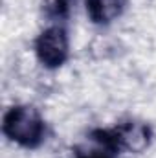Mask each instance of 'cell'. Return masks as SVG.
<instances>
[{"instance_id":"1","label":"cell","mask_w":156,"mask_h":158,"mask_svg":"<svg viewBox=\"0 0 156 158\" xmlns=\"http://www.w3.org/2000/svg\"><path fill=\"white\" fill-rule=\"evenodd\" d=\"M2 132L24 149H37L46 138V123L35 107L15 105L4 114Z\"/></svg>"},{"instance_id":"2","label":"cell","mask_w":156,"mask_h":158,"mask_svg":"<svg viewBox=\"0 0 156 158\" xmlns=\"http://www.w3.org/2000/svg\"><path fill=\"white\" fill-rule=\"evenodd\" d=\"M92 140L109 155H116L117 151L142 153L151 145L153 129L143 121L130 119L112 129H96Z\"/></svg>"},{"instance_id":"3","label":"cell","mask_w":156,"mask_h":158,"mask_svg":"<svg viewBox=\"0 0 156 158\" xmlns=\"http://www.w3.org/2000/svg\"><path fill=\"white\" fill-rule=\"evenodd\" d=\"M35 55L44 68H61L70 57V39L66 30L59 24L42 30L35 39Z\"/></svg>"},{"instance_id":"4","label":"cell","mask_w":156,"mask_h":158,"mask_svg":"<svg viewBox=\"0 0 156 158\" xmlns=\"http://www.w3.org/2000/svg\"><path fill=\"white\" fill-rule=\"evenodd\" d=\"M88 19L97 26H109L119 19L127 7V0H84Z\"/></svg>"},{"instance_id":"5","label":"cell","mask_w":156,"mask_h":158,"mask_svg":"<svg viewBox=\"0 0 156 158\" xmlns=\"http://www.w3.org/2000/svg\"><path fill=\"white\" fill-rule=\"evenodd\" d=\"M70 2L72 0H51L48 6V13L55 19H64L70 11Z\"/></svg>"},{"instance_id":"6","label":"cell","mask_w":156,"mask_h":158,"mask_svg":"<svg viewBox=\"0 0 156 158\" xmlns=\"http://www.w3.org/2000/svg\"><path fill=\"white\" fill-rule=\"evenodd\" d=\"M81 158H112V155H109V153H90V155Z\"/></svg>"}]
</instances>
